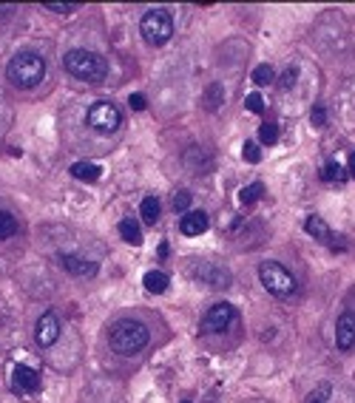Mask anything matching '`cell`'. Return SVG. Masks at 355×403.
Wrapping results in <instances>:
<instances>
[{
    "label": "cell",
    "mask_w": 355,
    "mask_h": 403,
    "mask_svg": "<svg viewBox=\"0 0 355 403\" xmlns=\"http://www.w3.org/2000/svg\"><path fill=\"white\" fill-rule=\"evenodd\" d=\"M242 156H245V162H250V165L262 162V154H258V145H256V142H245V148H242Z\"/></svg>",
    "instance_id": "obj_28"
},
{
    "label": "cell",
    "mask_w": 355,
    "mask_h": 403,
    "mask_svg": "<svg viewBox=\"0 0 355 403\" xmlns=\"http://www.w3.org/2000/svg\"><path fill=\"white\" fill-rule=\"evenodd\" d=\"M233 321H236V307L227 304V301H219V304H213L210 310L205 313L202 333H225Z\"/></svg>",
    "instance_id": "obj_7"
},
{
    "label": "cell",
    "mask_w": 355,
    "mask_h": 403,
    "mask_svg": "<svg viewBox=\"0 0 355 403\" xmlns=\"http://www.w3.org/2000/svg\"><path fill=\"white\" fill-rule=\"evenodd\" d=\"M304 230L307 233H310L313 236V239H318L321 245H327V247H333V250H344L347 245H344V239H341V236H336L333 230H329L327 227V222H321L318 216H310V219H307L304 222Z\"/></svg>",
    "instance_id": "obj_8"
},
{
    "label": "cell",
    "mask_w": 355,
    "mask_h": 403,
    "mask_svg": "<svg viewBox=\"0 0 355 403\" xmlns=\"http://www.w3.org/2000/svg\"><path fill=\"white\" fill-rule=\"evenodd\" d=\"M199 278L205 284H210V287H227L230 284V273L225 267H210V265H205V270H199Z\"/></svg>",
    "instance_id": "obj_15"
},
{
    "label": "cell",
    "mask_w": 355,
    "mask_h": 403,
    "mask_svg": "<svg viewBox=\"0 0 355 403\" xmlns=\"http://www.w3.org/2000/svg\"><path fill=\"white\" fill-rule=\"evenodd\" d=\"M142 284H145V290L148 293H165V290H168V284H171V278L168 276H165L162 270H151V273H145V276H142Z\"/></svg>",
    "instance_id": "obj_16"
},
{
    "label": "cell",
    "mask_w": 355,
    "mask_h": 403,
    "mask_svg": "<svg viewBox=\"0 0 355 403\" xmlns=\"http://www.w3.org/2000/svg\"><path fill=\"white\" fill-rule=\"evenodd\" d=\"M349 176L355 179V154H349Z\"/></svg>",
    "instance_id": "obj_33"
},
{
    "label": "cell",
    "mask_w": 355,
    "mask_h": 403,
    "mask_svg": "<svg viewBox=\"0 0 355 403\" xmlns=\"http://www.w3.org/2000/svg\"><path fill=\"white\" fill-rule=\"evenodd\" d=\"M120 236L128 245H142V230H139V225L134 219H123L120 222Z\"/></svg>",
    "instance_id": "obj_19"
},
{
    "label": "cell",
    "mask_w": 355,
    "mask_h": 403,
    "mask_svg": "<svg viewBox=\"0 0 355 403\" xmlns=\"http://www.w3.org/2000/svg\"><path fill=\"white\" fill-rule=\"evenodd\" d=\"M57 338H60V321H57V316L54 313H43L37 327H34V341L40 347H52V344H57Z\"/></svg>",
    "instance_id": "obj_9"
},
{
    "label": "cell",
    "mask_w": 355,
    "mask_h": 403,
    "mask_svg": "<svg viewBox=\"0 0 355 403\" xmlns=\"http://www.w3.org/2000/svg\"><path fill=\"white\" fill-rule=\"evenodd\" d=\"M139 34L151 45H165L174 37V17L168 9H151L139 20Z\"/></svg>",
    "instance_id": "obj_4"
},
{
    "label": "cell",
    "mask_w": 355,
    "mask_h": 403,
    "mask_svg": "<svg viewBox=\"0 0 355 403\" xmlns=\"http://www.w3.org/2000/svg\"><path fill=\"white\" fill-rule=\"evenodd\" d=\"M159 213H162V205H159L156 196H145V199H142V205H139V216L142 219H145V222H156Z\"/></svg>",
    "instance_id": "obj_18"
},
{
    "label": "cell",
    "mask_w": 355,
    "mask_h": 403,
    "mask_svg": "<svg viewBox=\"0 0 355 403\" xmlns=\"http://www.w3.org/2000/svg\"><path fill=\"white\" fill-rule=\"evenodd\" d=\"M14 12V6H0V14H12Z\"/></svg>",
    "instance_id": "obj_34"
},
{
    "label": "cell",
    "mask_w": 355,
    "mask_h": 403,
    "mask_svg": "<svg viewBox=\"0 0 355 403\" xmlns=\"http://www.w3.org/2000/svg\"><path fill=\"white\" fill-rule=\"evenodd\" d=\"M43 9L54 12V14H71V12H77V3H45Z\"/></svg>",
    "instance_id": "obj_29"
},
{
    "label": "cell",
    "mask_w": 355,
    "mask_h": 403,
    "mask_svg": "<svg viewBox=\"0 0 355 403\" xmlns=\"http://www.w3.org/2000/svg\"><path fill=\"white\" fill-rule=\"evenodd\" d=\"M60 265L71 276H94L97 273V262H88V258L74 256V253H60Z\"/></svg>",
    "instance_id": "obj_11"
},
{
    "label": "cell",
    "mask_w": 355,
    "mask_h": 403,
    "mask_svg": "<svg viewBox=\"0 0 355 403\" xmlns=\"http://www.w3.org/2000/svg\"><path fill=\"white\" fill-rule=\"evenodd\" d=\"M128 103H131V108H134V111H142V108L148 105V103H145V97H142V94H131V97H128Z\"/></svg>",
    "instance_id": "obj_32"
},
{
    "label": "cell",
    "mask_w": 355,
    "mask_h": 403,
    "mask_svg": "<svg viewBox=\"0 0 355 403\" xmlns=\"http://www.w3.org/2000/svg\"><path fill=\"white\" fill-rule=\"evenodd\" d=\"M185 403H187V400H185Z\"/></svg>",
    "instance_id": "obj_35"
},
{
    "label": "cell",
    "mask_w": 355,
    "mask_h": 403,
    "mask_svg": "<svg viewBox=\"0 0 355 403\" xmlns=\"http://www.w3.org/2000/svg\"><path fill=\"white\" fill-rule=\"evenodd\" d=\"M85 123H88V128L100 131V134H114L123 125V114L114 103H94L85 114Z\"/></svg>",
    "instance_id": "obj_6"
},
{
    "label": "cell",
    "mask_w": 355,
    "mask_h": 403,
    "mask_svg": "<svg viewBox=\"0 0 355 403\" xmlns=\"http://www.w3.org/2000/svg\"><path fill=\"white\" fill-rule=\"evenodd\" d=\"M262 196H265V185L262 182H250L247 187H242V191H239V202L242 205H253V202H258Z\"/></svg>",
    "instance_id": "obj_20"
},
{
    "label": "cell",
    "mask_w": 355,
    "mask_h": 403,
    "mask_svg": "<svg viewBox=\"0 0 355 403\" xmlns=\"http://www.w3.org/2000/svg\"><path fill=\"white\" fill-rule=\"evenodd\" d=\"M321 179L324 182H344L347 179V171L341 168L338 162H327L324 168H321Z\"/></svg>",
    "instance_id": "obj_23"
},
{
    "label": "cell",
    "mask_w": 355,
    "mask_h": 403,
    "mask_svg": "<svg viewBox=\"0 0 355 403\" xmlns=\"http://www.w3.org/2000/svg\"><path fill=\"white\" fill-rule=\"evenodd\" d=\"M17 233V219L12 216V213H6V210H0V242H6V239H12V236Z\"/></svg>",
    "instance_id": "obj_21"
},
{
    "label": "cell",
    "mask_w": 355,
    "mask_h": 403,
    "mask_svg": "<svg viewBox=\"0 0 355 403\" xmlns=\"http://www.w3.org/2000/svg\"><path fill=\"white\" fill-rule=\"evenodd\" d=\"M336 347L341 352L355 349V313H341L336 321Z\"/></svg>",
    "instance_id": "obj_10"
},
{
    "label": "cell",
    "mask_w": 355,
    "mask_h": 403,
    "mask_svg": "<svg viewBox=\"0 0 355 403\" xmlns=\"http://www.w3.org/2000/svg\"><path fill=\"white\" fill-rule=\"evenodd\" d=\"M12 381H14V392H37L40 389V375L32 366H17Z\"/></svg>",
    "instance_id": "obj_13"
},
{
    "label": "cell",
    "mask_w": 355,
    "mask_h": 403,
    "mask_svg": "<svg viewBox=\"0 0 355 403\" xmlns=\"http://www.w3.org/2000/svg\"><path fill=\"white\" fill-rule=\"evenodd\" d=\"M6 77L17 88H34L45 77V60L34 52H20L12 57V63L6 68Z\"/></svg>",
    "instance_id": "obj_3"
},
{
    "label": "cell",
    "mask_w": 355,
    "mask_h": 403,
    "mask_svg": "<svg viewBox=\"0 0 355 403\" xmlns=\"http://www.w3.org/2000/svg\"><path fill=\"white\" fill-rule=\"evenodd\" d=\"M245 108L247 111H253V114H262L265 111V100H262V94H247V97H245Z\"/></svg>",
    "instance_id": "obj_27"
},
{
    "label": "cell",
    "mask_w": 355,
    "mask_h": 403,
    "mask_svg": "<svg viewBox=\"0 0 355 403\" xmlns=\"http://www.w3.org/2000/svg\"><path fill=\"white\" fill-rule=\"evenodd\" d=\"M151 341V329L136 321V318H123V321H116L111 327V333H108V344L116 355H136L148 347Z\"/></svg>",
    "instance_id": "obj_1"
},
{
    "label": "cell",
    "mask_w": 355,
    "mask_h": 403,
    "mask_svg": "<svg viewBox=\"0 0 355 403\" xmlns=\"http://www.w3.org/2000/svg\"><path fill=\"white\" fill-rule=\"evenodd\" d=\"M296 80H298V65H287V68H284V74H281V80H278V88L290 91L296 85Z\"/></svg>",
    "instance_id": "obj_25"
},
{
    "label": "cell",
    "mask_w": 355,
    "mask_h": 403,
    "mask_svg": "<svg viewBox=\"0 0 355 403\" xmlns=\"http://www.w3.org/2000/svg\"><path fill=\"white\" fill-rule=\"evenodd\" d=\"M310 123H313L316 128L327 125V111H324V105H316V108H313V114H310Z\"/></svg>",
    "instance_id": "obj_31"
},
{
    "label": "cell",
    "mask_w": 355,
    "mask_h": 403,
    "mask_svg": "<svg viewBox=\"0 0 355 403\" xmlns=\"http://www.w3.org/2000/svg\"><path fill=\"white\" fill-rule=\"evenodd\" d=\"M207 213H202V210H191V213H185L182 216V222H179V230H182V236H202L205 230H207Z\"/></svg>",
    "instance_id": "obj_12"
},
{
    "label": "cell",
    "mask_w": 355,
    "mask_h": 403,
    "mask_svg": "<svg viewBox=\"0 0 355 403\" xmlns=\"http://www.w3.org/2000/svg\"><path fill=\"white\" fill-rule=\"evenodd\" d=\"M63 65L68 68L71 77H77L83 83H103L108 77V63L100 54L88 52V49H71V52H65Z\"/></svg>",
    "instance_id": "obj_2"
},
{
    "label": "cell",
    "mask_w": 355,
    "mask_h": 403,
    "mask_svg": "<svg viewBox=\"0 0 355 403\" xmlns=\"http://www.w3.org/2000/svg\"><path fill=\"white\" fill-rule=\"evenodd\" d=\"M258 139H262V145H276L278 142V128L273 123H265L262 128H258Z\"/></svg>",
    "instance_id": "obj_26"
},
{
    "label": "cell",
    "mask_w": 355,
    "mask_h": 403,
    "mask_svg": "<svg viewBox=\"0 0 355 403\" xmlns=\"http://www.w3.org/2000/svg\"><path fill=\"white\" fill-rule=\"evenodd\" d=\"M191 194H187V191H179L176 196H174V210H187V207H191Z\"/></svg>",
    "instance_id": "obj_30"
},
{
    "label": "cell",
    "mask_w": 355,
    "mask_h": 403,
    "mask_svg": "<svg viewBox=\"0 0 355 403\" xmlns=\"http://www.w3.org/2000/svg\"><path fill=\"white\" fill-rule=\"evenodd\" d=\"M258 281H262V287L276 298H290L296 293L293 273L278 262H265L262 267H258Z\"/></svg>",
    "instance_id": "obj_5"
},
{
    "label": "cell",
    "mask_w": 355,
    "mask_h": 403,
    "mask_svg": "<svg viewBox=\"0 0 355 403\" xmlns=\"http://www.w3.org/2000/svg\"><path fill=\"white\" fill-rule=\"evenodd\" d=\"M202 105H205L207 111H219V108L225 105V88H222L219 83L207 85V91L202 94Z\"/></svg>",
    "instance_id": "obj_17"
},
{
    "label": "cell",
    "mask_w": 355,
    "mask_h": 403,
    "mask_svg": "<svg viewBox=\"0 0 355 403\" xmlns=\"http://www.w3.org/2000/svg\"><path fill=\"white\" fill-rule=\"evenodd\" d=\"M329 397H333V384H318L310 395H307L304 403H329Z\"/></svg>",
    "instance_id": "obj_24"
},
{
    "label": "cell",
    "mask_w": 355,
    "mask_h": 403,
    "mask_svg": "<svg viewBox=\"0 0 355 403\" xmlns=\"http://www.w3.org/2000/svg\"><path fill=\"white\" fill-rule=\"evenodd\" d=\"M250 77H253L256 85H270V83L276 80V71H273L270 63H262V65H256V68H253V74H250Z\"/></svg>",
    "instance_id": "obj_22"
},
{
    "label": "cell",
    "mask_w": 355,
    "mask_h": 403,
    "mask_svg": "<svg viewBox=\"0 0 355 403\" xmlns=\"http://www.w3.org/2000/svg\"><path fill=\"white\" fill-rule=\"evenodd\" d=\"M71 176L80 182H97L103 176V168L97 162H74L71 165Z\"/></svg>",
    "instance_id": "obj_14"
}]
</instances>
